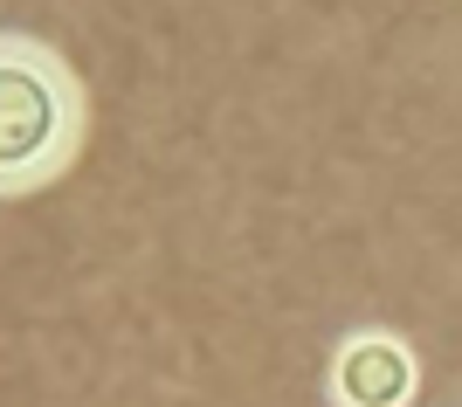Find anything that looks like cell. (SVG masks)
Instances as JSON below:
<instances>
[{"label":"cell","mask_w":462,"mask_h":407,"mask_svg":"<svg viewBox=\"0 0 462 407\" xmlns=\"http://www.w3.org/2000/svg\"><path fill=\"white\" fill-rule=\"evenodd\" d=\"M421 352L393 325H352L325 359V407H414Z\"/></svg>","instance_id":"7a4b0ae2"},{"label":"cell","mask_w":462,"mask_h":407,"mask_svg":"<svg viewBox=\"0 0 462 407\" xmlns=\"http://www.w3.org/2000/svg\"><path fill=\"white\" fill-rule=\"evenodd\" d=\"M90 145V83L35 28H0V200H35Z\"/></svg>","instance_id":"6da1fadb"}]
</instances>
